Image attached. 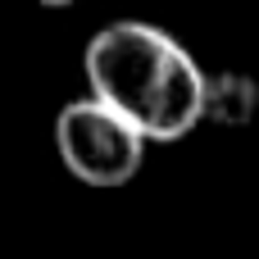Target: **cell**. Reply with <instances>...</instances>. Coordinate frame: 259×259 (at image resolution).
I'll use <instances>...</instances> for the list:
<instances>
[{"instance_id":"2","label":"cell","mask_w":259,"mask_h":259,"mask_svg":"<svg viewBox=\"0 0 259 259\" xmlns=\"http://www.w3.org/2000/svg\"><path fill=\"white\" fill-rule=\"evenodd\" d=\"M146 146L150 141L96 96L68 100L55 118V150L82 187H127L146 164Z\"/></svg>"},{"instance_id":"1","label":"cell","mask_w":259,"mask_h":259,"mask_svg":"<svg viewBox=\"0 0 259 259\" xmlns=\"http://www.w3.org/2000/svg\"><path fill=\"white\" fill-rule=\"evenodd\" d=\"M87 96L118 109L146 141H182L205 123L209 73L155 23L118 18L87 41Z\"/></svg>"},{"instance_id":"3","label":"cell","mask_w":259,"mask_h":259,"mask_svg":"<svg viewBox=\"0 0 259 259\" xmlns=\"http://www.w3.org/2000/svg\"><path fill=\"white\" fill-rule=\"evenodd\" d=\"M259 109V87L246 73H209V91H205V118L219 127H246Z\"/></svg>"}]
</instances>
